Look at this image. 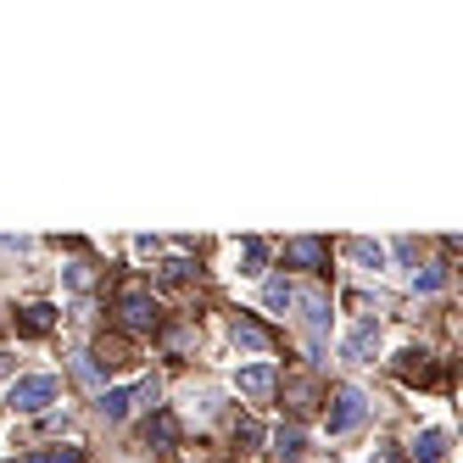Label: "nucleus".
Listing matches in <instances>:
<instances>
[{
  "instance_id": "f257e3e1",
  "label": "nucleus",
  "mask_w": 463,
  "mask_h": 463,
  "mask_svg": "<svg viewBox=\"0 0 463 463\" xmlns=\"http://www.w3.org/2000/svg\"><path fill=\"white\" fill-rule=\"evenodd\" d=\"M118 324H123V329H134V335H151V329L162 324L157 296H151L145 285H123V290H118Z\"/></svg>"
},
{
  "instance_id": "f03ea898",
  "label": "nucleus",
  "mask_w": 463,
  "mask_h": 463,
  "mask_svg": "<svg viewBox=\"0 0 463 463\" xmlns=\"http://www.w3.org/2000/svg\"><path fill=\"white\" fill-rule=\"evenodd\" d=\"M56 396H61V380H56V374H23V380H12L6 402H12L17 413H45Z\"/></svg>"
},
{
  "instance_id": "7ed1b4c3",
  "label": "nucleus",
  "mask_w": 463,
  "mask_h": 463,
  "mask_svg": "<svg viewBox=\"0 0 463 463\" xmlns=\"http://www.w3.org/2000/svg\"><path fill=\"white\" fill-rule=\"evenodd\" d=\"M369 418V396L357 391V386H341L335 391V402H329V413H324V425H329V435H346V430H357Z\"/></svg>"
},
{
  "instance_id": "20e7f679",
  "label": "nucleus",
  "mask_w": 463,
  "mask_h": 463,
  "mask_svg": "<svg viewBox=\"0 0 463 463\" xmlns=\"http://www.w3.org/2000/svg\"><path fill=\"white\" fill-rule=\"evenodd\" d=\"M134 402H157V380H140V386H118V391H107V396H101L95 408H101V418H107V425H123Z\"/></svg>"
},
{
  "instance_id": "39448f33",
  "label": "nucleus",
  "mask_w": 463,
  "mask_h": 463,
  "mask_svg": "<svg viewBox=\"0 0 463 463\" xmlns=\"http://www.w3.org/2000/svg\"><path fill=\"white\" fill-rule=\"evenodd\" d=\"M140 435H145V447H157V452H167V447H179V418L167 413V408H157L151 418L140 425Z\"/></svg>"
},
{
  "instance_id": "423d86ee",
  "label": "nucleus",
  "mask_w": 463,
  "mask_h": 463,
  "mask_svg": "<svg viewBox=\"0 0 463 463\" xmlns=\"http://www.w3.org/2000/svg\"><path fill=\"white\" fill-rule=\"evenodd\" d=\"M374 346H380V324L363 319V324H357V329L346 335V341H341V357H346V363H369Z\"/></svg>"
},
{
  "instance_id": "0eeeda50",
  "label": "nucleus",
  "mask_w": 463,
  "mask_h": 463,
  "mask_svg": "<svg viewBox=\"0 0 463 463\" xmlns=\"http://www.w3.org/2000/svg\"><path fill=\"white\" fill-rule=\"evenodd\" d=\"M285 263H296V268H329V246L319 235H302V240L285 246Z\"/></svg>"
},
{
  "instance_id": "6e6552de",
  "label": "nucleus",
  "mask_w": 463,
  "mask_h": 463,
  "mask_svg": "<svg viewBox=\"0 0 463 463\" xmlns=\"http://www.w3.org/2000/svg\"><path fill=\"white\" fill-rule=\"evenodd\" d=\"M302 313H307V335H313V352H319L324 329H329V302L319 296V290H307V296H302Z\"/></svg>"
},
{
  "instance_id": "1a4fd4ad",
  "label": "nucleus",
  "mask_w": 463,
  "mask_h": 463,
  "mask_svg": "<svg viewBox=\"0 0 463 463\" xmlns=\"http://www.w3.org/2000/svg\"><path fill=\"white\" fill-rule=\"evenodd\" d=\"M408 458H413V463H441V458H447V430H425V435H413Z\"/></svg>"
},
{
  "instance_id": "9d476101",
  "label": "nucleus",
  "mask_w": 463,
  "mask_h": 463,
  "mask_svg": "<svg viewBox=\"0 0 463 463\" xmlns=\"http://www.w3.org/2000/svg\"><path fill=\"white\" fill-rule=\"evenodd\" d=\"M235 341H240L246 352H273V335L251 319V313H240V319H235Z\"/></svg>"
},
{
  "instance_id": "9b49d317",
  "label": "nucleus",
  "mask_w": 463,
  "mask_h": 463,
  "mask_svg": "<svg viewBox=\"0 0 463 463\" xmlns=\"http://www.w3.org/2000/svg\"><path fill=\"white\" fill-rule=\"evenodd\" d=\"M307 452V435H302V425H280V430H273V458H302Z\"/></svg>"
},
{
  "instance_id": "f8f14e48",
  "label": "nucleus",
  "mask_w": 463,
  "mask_h": 463,
  "mask_svg": "<svg viewBox=\"0 0 463 463\" xmlns=\"http://www.w3.org/2000/svg\"><path fill=\"white\" fill-rule=\"evenodd\" d=\"M235 386H240L246 396H268V391H273V369H268V363H251V369L235 374Z\"/></svg>"
},
{
  "instance_id": "ddd939ff",
  "label": "nucleus",
  "mask_w": 463,
  "mask_h": 463,
  "mask_svg": "<svg viewBox=\"0 0 463 463\" xmlns=\"http://www.w3.org/2000/svg\"><path fill=\"white\" fill-rule=\"evenodd\" d=\"M396 374H402V380L413 386H425V380H435V374H430V352H402V363H396Z\"/></svg>"
},
{
  "instance_id": "4468645a",
  "label": "nucleus",
  "mask_w": 463,
  "mask_h": 463,
  "mask_svg": "<svg viewBox=\"0 0 463 463\" xmlns=\"http://www.w3.org/2000/svg\"><path fill=\"white\" fill-rule=\"evenodd\" d=\"M51 324H56V307H51V302L23 307V329H28V335H51Z\"/></svg>"
},
{
  "instance_id": "2eb2a0df",
  "label": "nucleus",
  "mask_w": 463,
  "mask_h": 463,
  "mask_svg": "<svg viewBox=\"0 0 463 463\" xmlns=\"http://www.w3.org/2000/svg\"><path fill=\"white\" fill-rule=\"evenodd\" d=\"M240 273H263V263H268V240H257V235H246L240 240Z\"/></svg>"
},
{
  "instance_id": "dca6fc26",
  "label": "nucleus",
  "mask_w": 463,
  "mask_h": 463,
  "mask_svg": "<svg viewBox=\"0 0 463 463\" xmlns=\"http://www.w3.org/2000/svg\"><path fill=\"white\" fill-rule=\"evenodd\" d=\"M290 302H296V290H290L285 280H268V285H263V307H268V313H285Z\"/></svg>"
},
{
  "instance_id": "f3484780",
  "label": "nucleus",
  "mask_w": 463,
  "mask_h": 463,
  "mask_svg": "<svg viewBox=\"0 0 463 463\" xmlns=\"http://www.w3.org/2000/svg\"><path fill=\"white\" fill-rule=\"evenodd\" d=\"M352 257L380 273V268H386V246H380V240H352Z\"/></svg>"
},
{
  "instance_id": "a211bd4d",
  "label": "nucleus",
  "mask_w": 463,
  "mask_h": 463,
  "mask_svg": "<svg viewBox=\"0 0 463 463\" xmlns=\"http://www.w3.org/2000/svg\"><path fill=\"white\" fill-rule=\"evenodd\" d=\"M441 285H447V268H441V263H435V268H425V273H413V290H418V296H435Z\"/></svg>"
},
{
  "instance_id": "6ab92c4d",
  "label": "nucleus",
  "mask_w": 463,
  "mask_h": 463,
  "mask_svg": "<svg viewBox=\"0 0 463 463\" xmlns=\"http://www.w3.org/2000/svg\"><path fill=\"white\" fill-rule=\"evenodd\" d=\"M28 463H84V452L78 447H45V452H34Z\"/></svg>"
},
{
  "instance_id": "aec40b11",
  "label": "nucleus",
  "mask_w": 463,
  "mask_h": 463,
  "mask_svg": "<svg viewBox=\"0 0 463 463\" xmlns=\"http://www.w3.org/2000/svg\"><path fill=\"white\" fill-rule=\"evenodd\" d=\"M184 280H191V263H184V257H167V263H162V285H184Z\"/></svg>"
},
{
  "instance_id": "412c9836",
  "label": "nucleus",
  "mask_w": 463,
  "mask_h": 463,
  "mask_svg": "<svg viewBox=\"0 0 463 463\" xmlns=\"http://www.w3.org/2000/svg\"><path fill=\"white\" fill-rule=\"evenodd\" d=\"M68 285L84 290V285H90V268H84V263H68Z\"/></svg>"
},
{
  "instance_id": "4be33fe9",
  "label": "nucleus",
  "mask_w": 463,
  "mask_h": 463,
  "mask_svg": "<svg viewBox=\"0 0 463 463\" xmlns=\"http://www.w3.org/2000/svg\"><path fill=\"white\" fill-rule=\"evenodd\" d=\"M235 441H246V447H251V441H263V430L251 425V418H240V425H235Z\"/></svg>"
},
{
  "instance_id": "5701e85b",
  "label": "nucleus",
  "mask_w": 463,
  "mask_h": 463,
  "mask_svg": "<svg viewBox=\"0 0 463 463\" xmlns=\"http://www.w3.org/2000/svg\"><path fill=\"white\" fill-rule=\"evenodd\" d=\"M6 374H12V357H6V352H0V380H6Z\"/></svg>"
}]
</instances>
